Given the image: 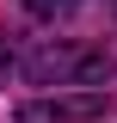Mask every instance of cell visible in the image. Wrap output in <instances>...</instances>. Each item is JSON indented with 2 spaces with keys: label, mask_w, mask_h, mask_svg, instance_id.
Instances as JSON below:
<instances>
[{
  "label": "cell",
  "mask_w": 117,
  "mask_h": 123,
  "mask_svg": "<svg viewBox=\"0 0 117 123\" xmlns=\"http://www.w3.org/2000/svg\"><path fill=\"white\" fill-rule=\"evenodd\" d=\"M19 68H25L31 86H99V80L117 74V43H105V37H92V43L49 37V43H37Z\"/></svg>",
  "instance_id": "cell-1"
},
{
  "label": "cell",
  "mask_w": 117,
  "mask_h": 123,
  "mask_svg": "<svg viewBox=\"0 0 117 123\" xmlns=\"http://www.w3.org/2000/svg\"><path fill=\"white\" fill-rule=\"evenodd\" d=\"M111 111L105 86H80V92H49V98H25L19 123H99Z\"/></svg>",
  "instance_id": "cell-2"
},
{
  "label": "cell",
  "mask_w": 117,
  "mask_h": 123,
  "mask_svg": "<svg viewBox=\"0 0 117 123\" xmlns=\"http://www.w3.org/2000/svg\"><path fill=\"white\" fill-rule=\"evenodd\" d=\"M19 6H25L31 18H68L74 6H86V0H19Z\"/></svg>",
  "instance_id": "cell-3"
},
{
  "label": "cell",
  "mask_w": 117,
  "mask_h": 123,
  "mask_svg": "<svg viewBox=\"0 0 117 123\" xmlns=\"http://www.w3.org/2000/svg\"><path fill=\"white\" fill-rule=\"evenodd\" d=\"M6 68H13V49H6V37H0V74H6Z\"/></svg>",
  "instance_id": "cell-4"
},
{
  "label": "cell",
  "mask_w": 117,
  "mask_h": 123,
  "mask_svg": "<svg viewBox=\"0 0 117 123\" xmlns=\"http://www.w3.org/2000/svg\"><path fill=\"white\" fill-rule=\"evenodd\" d=\"M111 12H117V0H111Z\"/></svg>",
  "instance_id": "cell-5"
}]
</instances>
